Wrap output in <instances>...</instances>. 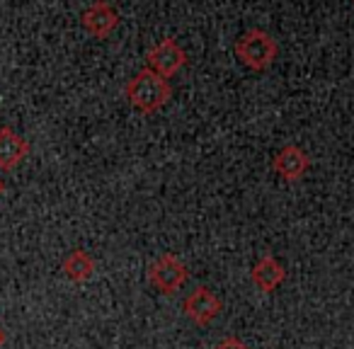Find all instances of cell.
<instances>
[{"mask_svg": "<svg viewBox=\"0 0 354 349\" xmlns=\"http://www.w3.org/2000/svg\"><path fill=\"white\" fill-rule=\"evenodd\" d=\"M124 97L141 114H156L172 97V85L167 78H162L160 73L146 66L124 85Z\"/></svg>", "mask_w": 354, "mask_h": 349, "instance_id": "6da1fadb", "label": "cell"}, {"mask_svg": "<svg viewBox=\"0 0 354 349\" xmlns=\"http://www.w3.org/2000/svg\"><path fill=\"white\" fill-rule=\"evenodd\" d=\"M61 270H64V274L68 276L71 281L83 284V281H88L90 276L95 274V260L85 250H75L66 257L64 265H61Z\"/></svg>", "mask_w": 354, "mask_h": 349, "instance_id": "30bf717a", "label": "cell"}, {"mask_svg": "<svg viewBox=\"0 0 354 349\" xmlns=\"http://www.w3.org/2000/svg\"><path fill=\"white\" fill-rule=\"evenodd\" d=\"M286 279V270L281 267V262L277 260L274 255H262L260 260H257V265L252 267V281H255V286L260 291H265V294H272V291L277 289V286H281V281Z\"/></svg>", "mask_w": 354, "mask_h": 349, "instance_id": "9c48e42d", "label": "cell"}, {"mask_svg": "<svg viewBox=\"0 0 354 349\" xmlns=\"http://www.w3.org/2000/svg\"><path fill=\"white\" fill-rule=\"evenodd\" d=\"M80 25L95 39H107L119 27V12L109 6L107 0H95L93 6L80 15Z\"/></svg>", "mask_w": 354, "mask_h": 349, "instance_id": "8992f818", "label": "cell"}, {"mask_svg": "<svg viewBox=\"0 0 354 349\" xmlns=\"http://www.w3.org/2000/svg\"><path fill=\"white\" fill-rule=\"evenodd\" d=\"M148 68L160 73L162 78H172L187 66V54L175 39H160L151 51L146 54Z\"/></svg>", "mask_w": 354, "mask_h": 349, "instance_id": "277c9868", "label": "cell"}, {"mask_svg": "<svg viewBox=\"0 0 354 349\" xmlns=\"http://www.w3.org/2000/svg\"><path fill=\"white\" fill-rule=\"evenodd\" d=\"M214 349H250V347L238 337H226V339H221Z\"/></svg>", "mask_w": 354, "mask_h": 349, "instance_id": "8fae6325", "label": "cell"}, {"mask_svg": "<svg viewBox=\"0 0 354 349\" xmlns=\"http://www.w3.org/2000/svg\"><path fill=\"white\" fill-rule=\"evenodd\" d=\"M187 276H189L187 265H185L177 255H172V252L158 257V260L151 265V270H148V279H151V284L158 286L162 294H172V291L183 289V284L187 281Z\"/></svg>", "mask_w": 354, "mask_h": 349, "instance_id": "3957f363", "label": "cell"}, {"mask_svg": "<svg viewBox=\"0 0 354 349\" xmlns=\"http://www.w3.org/2000/svg\"><path fill=\"white\" fill-rule=\"evenodd\" d=\"M6 342H8V334H6V330L0 328V349L6 347Z\"/></svg>", "mask_w": 354, "mask_h": 349, "instance_id": "7c38bea8", "label": "cell"}, {"mask_svg": "<svg viewBox=\"0 0 354 349\" xmlns=\"http://www.w3.org/2000/svg\"><path fill=\"white\" fill-rule=\"evenodd\" d=\"M236 56L241 59L243 66H248L250 70H267L277 59V41L272 39V35H267L265 30H250L236 41Z\"/></svg>", "mask_w": 354, "mask_h": 349, "instance_id": "7a4b0ae2", "label": "cell"}, {"mask_svg": "<svg viewBox=\"0 0 354 349\" xmlns=\"http://www.w3.org/2000/svg\"><path fill=\"white\" fill-rule=\"evenodd\" d=\"M0 194H6V182L3 180H0Z\"/></svg>", "mask_w": 354, "mask_h": 349, "instance_id": "4fadbf2b", "label": "cell"}, {"mask_svg": "<svg viewBox=\"0 0 354 349\" xmlns=\"http://www.w3.org/2000/svg\"><path fill=\"white\" fill-rule=\"evenodd\" d=\"M272 165H274V172L281 180H286V182H296V180H301L306 172H308L310 160H308V155H306L304 148L284 146L274 155V162H272Z\"/></svg>", "mask_w": 354, "mask_h": 349, "instance_id": "52a82bcc", "label": "cell"}, {"mask_svg": "<svg viewBox=\"0 0 354 349\" xmlns=\"http://www.w3.org/2000/svg\"><path fill=\"white\" fill-rule=\"evenodd\" d=\"M30 155V141L15 129L0 126V170H15Z\"/></svg>", "mask_w": 354, "mask_h": 349, "instance_id": "ba28073f", "label": "cell"}, {"mask_svg": "<svg viewBox=\"0 0 354 349\" xmlns=\"http://www.w3.org/2000/svg\"><path fill=\"white\" fill-rule=\"evenodd\" d=\"M183 310H185V315L192 320V323L207 328V325H212L214 320L221 315L223 303L212 289H207V286H199V289H194L192 294L183 301Z\"/></svg>", "mask_w": 354, "mask_h": 349, "instance_id": "5b68a950", "label": "cell"}]
</instances>
